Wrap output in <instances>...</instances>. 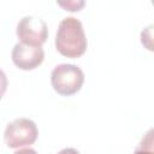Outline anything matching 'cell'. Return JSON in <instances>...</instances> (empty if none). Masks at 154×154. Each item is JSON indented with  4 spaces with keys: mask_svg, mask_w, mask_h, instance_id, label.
Returning <instances> with one entry per match:
<instances>
[{
    "mask_svg": "<svg viewBox=\"0 0 154 154\" xmlns=\"http://www.w3.org/2000/svg\"><path fill=\"white\" fill-rule=\"evenodd\" d=\"M55 47L67 58H78L85 52L87 37L79 19L70 16L60 20L55 34Z\"/></svg>",
    "mask_w": 154,
    "mask_h": 154,
    "instance_id": "1",
    "label": "cell"
},
{
    "mask_svg": "<svg viewBox=\"0 0 154 154\" xmlns=\"http://www.w3.org/2000/svg\"><path fill=\"white\" fill-rule=\"evenodd\" d=\"M51 82L58 94L69 96L81 89L84 82V73L77 65L59 64L51 73Z\"/></svg>",
    "mask_w": 154,
    "mask_h": 154,
    "instance_id": "2",
    "label": "cell"
},
{
    "mask_svg": "<svg viewBox=\"0 0 154 154\" xmlns=\"http://www.w3.org/2000/svg\"><path fill=\"white\" fill-rule=\"evenodd\" d=\"M4 138L10 148L30 146L37 138V126L29 118H17L7 124Z\"/></svg>",
    "mask_w": 154,
    "mask_h": 154,
    "instance_id": "3",
    "label": "cell"
},
{
    "mask_svg": "<svg viewBox=\"0 0 154 154\" xmlns=\"http://www.w3.org/2000/svg\"><path fill=\"white\" fill-rule=\"evenodd\" d=\"M16 32L22 43L41 47L47 40L48 28L42 18L36 16H24L22 19H19Z\"/></svg>",
    "mask_w": 154,
    "mask_h": 154,
    "instance_id": "4",
    "label": "cell"
},
{
    "mask_svg": "<svg viewBox=\"0 0 154 154\" xmlns=\"http://www.w3.org/2000/svg\"><path fill=\"white\" fill-rule=\"evenodd\" d=\"M43 58L45 52L42 47H34L18 42L12 49V61L22 70L35 69L43 61Z\"/></svg>",
    "mask_w": 154,
    "mask_h": 154,
    "instance_id": "5",
    "label": "cell"
},
{
    "mask_svg": "<svg viewBox=\"0 0 154 154\" xmlns=\"http://www.w3.org/2000/svg\"><path fill=\"white\" fill-rule=\"evenodd\" d=\"M152 30H153V25H148L147 28H144L141 32V41L142 43L149 49L152 51L153 49V43H152V37H153V34H152Z\"/></svg>",
    "mask_w": 154,
    "mask_h": 154,
    "instance_id": "6",
    "label": "cell"
},
{
    "mask_svg": "<svg viewBox=\"0 0 154 154\" xmlns=\"http://www.w3.org/2000/svg\"><path fill=\"white\" fill-rule=\"evenodd\" d=\"M58 5L63 6L64 8L69 10V11H78L83 5L84 1L83 0H67V1H58Z\"/></svg>",
    "mask_w": 154,
    "mask_h": 154,
    "instance_id": "7",
    "label": "cell"
},
{
    "mask_svg": "<svg viewBox=\"0 0 154 154\" xmlns=\"http://www.w3.org/2000/svg\"><path fill=\"white\" fill-rule=\"evenodd\" d=\"M6 89H7V77L5 72L0 69V99L4 96Z\"/></svg>",
    "mask_w": 154,
    "mask_h": 154,
    "instance_id": "8",
    "label": "cell"
},
{
    "mask_svg": "<svg viewBox=\"0 0 154 154\" xmlns=\"http://www.w3.org/2000/svg\"><path fill=\"white\" fill-rule=\"evenodd\" d=\"M13 154H37V152L32 148H23V149L16 150Z\"/></svg>",
    "mask_w": 154,
    "mask_h": 154,
    "instance_id": "9",
    "label": "cell"
},
{
    "mask_svg": "<svg viewBox=\"0 0 154 154\" xmlns=\"http://www.w3.org/2000/svg\"><path fill=\"white\" fill-rule=\"evenodd\" d=\"M58 154H79V152L75 148H64L58 152Z\"/></svg>",
    "mask_w": 154,
    "mask_h": 154,
    "instance_id": "10",
    "label": "cell"
},
{
    "mask_svg": "<svg viewBox=\"0 0 154 154\" xmlns=\"http://www.w3.org/2000/svg\"><path fill=\"white\" fill-rule=\"evenodd\" d=\"M134 154H153V150L152 149H144V148H138L134 152Z\"/></svg>",
    "mask_w": 154,
    "mask_h": 154,
    "instance_id": "11",
    "label": "cell"
}]
</instances>
